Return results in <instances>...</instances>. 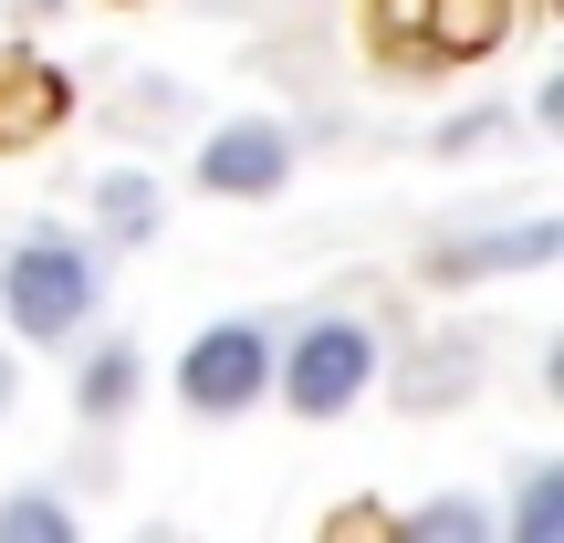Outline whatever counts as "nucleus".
<instances>
[{
	"label": "nucleus",
	"instance_id": "nucleus-1",
	"mask_svg": "<svg viewBox=\"0 0 564 543\" xmlns=\"http://www.w3.org/2000/svg\"><path fill=\"white\" fill-rule=\"evenodd\" d=\"M366 21H377L387 63H398V53H419V63H481V53H502L512 0H366Z\"/></svg>",
	"mask_w": 564,
	"mask_h": 543
},
{
	"label": "nucleus",
	"instance_id": "nucleus-2",
	"mask_svg": "<svg viewBox=\"0 0 564 543\" xmlns=\"http://www.w3.org/2000/svg\"><path fill=\"white\" fill-rule=\"evenodd\" d=\"M0 303H11L21 335L53 345L63 324H84V303H95V262H84L74 241H53V230H42V241H21V262L0 272Z\"/></svg>",
	"mask_w": 564,
	"mask_h": 543
},
{
	"label": "nucleus",
	"instance_id": "nucleus-3",
	"mask_svg": "<svg viewBox=\"0 0 564 543\" xmlns=\"http://www.w3.org/2000/svg\"><path fill=\"white\" fill-rule=\"evenodd\" d=\"M366 377H377L366 324H314V335L293 345V366H282V398H293L303 419H345V408L366 398Z\"/></svg>",
	"mask_w": 564,
	"mask_h": 543
},
{
	"label": "nucleus",
	"instance_id": "nucleus-4",
	"mask_svg": "<svg viewBox=\"0 0 564 543\" xmlns=\"http://www.w3.org/2000/svg\"><path fill=\"white\" fill-rule=\"evenodd\" d=\"M178 387H188V408H199V419H230V408H251V398L272 387V345H262V324H209V335L188 345Z\"/></svg>",
	"mask_w": 564,
	"mask_h": 543
},
{
	"label": "nucleus",
	"instance_id": "nucleus-5",
	"mask_svg": "<svg viewBox=\"0 0 564 543\" xmlns=\"http://www.w3.org/2000/svg\"><path fill=\"white\" fill-rule=\"evenodd\" d=\"M282 167H293V146L272 126H230V137L199 146V188H220V199H272Z\"/></svg>",
	"mask_w": 564,
	"mask_h": 543
},
{
	"label": "nucleus",
	"instance_id": "nucleus-6",
	"mask_svg": "<svg viewBox=\"0 0 564 543\" xmlns=\"http://www.w3.org/2000/svg\"><path fill=\"white\" fill-rule=\"evenodd\" d=\"M63 116H74V84H63L42 53H11V63H0V146H32L42 126H63Z\"/></svg>",
	"mask_w": 564,
	"mask_h": 543
},
{
	"label": "nucleus",
	"instance_id": "nucleus-7",
	"mask_svg": "<svg viewBox=\"0 0 564 543\" xmlns=\"http://www.w3.org/2000/svg\"><path fill=\"white\" fill-rule=\"evenodd\" d=\"M554 251H564V220H523V230H491V241L440 251V272H523V262H554Z\"/></svg>",
	"mask_w": 564,
	"mask_h": 543
},
{
	"label": "nucleus",
	"instance_id": "nucleus-8",
	"mask_svg": "<svg viewBox=\"0 0 564 543\" xmlns=\"http://www.w3.org/2000/svg\"><path fill=\"white\" fill-rule=\"evenodd\" d=\"M554 533H564V470H554V460H533L523 512H512V543H554Z\"/></svg>",
	"mask_w": 564,
	"mask_h": 543
},
{
	"label": "nucleus",
	"instance_id": "nucleus-9",
	"mask_svg": "<svg viewBox=\"0 0 564 543\" xmlns=\"http://www.w3.org/2000/svg\"><path fill=\"white\" fill-rule=\"evenodd\" d=\"M0 543H74V512L21 491V502H0Z\"/></svg>",
	"mask_w": 564,
	"mask_h": 543
},
{
	"label": "nucleus",
	"instance_id": "nucleus-10",
	"mask_svg": "<svg viewBox=\"0 0 564 543\" xmlns=\"http://www.w3.org/2000/svg\"><path fill=\"white\" fill-rule=\"evenodd\" d=\"M105 230H116V241H147V230H158V188L147 178H105Z\"/></svg>",
	"mask_w": 564,
	"mask_h": 543
},
{
	"label": "nucleus",
	"instance_id": "nucleus-11",
	"mask_svg": "<svg viewBox=\"0 0 564 543\" xmlns=\"http://www.w3.org/2000/svg\"><path fill=\"white\" fill-rule=\"evenodd\" d=\"M126 387H137V356H116V345H105V356L84 366V419H116Z\"/></svg>",
	"mask_w": 564,
	"mask_h": 543
},
{
	"label": "nucleus",
	"instance_id": "nucleus-12",
	"mask_svg": "<svg viewBox=\"0 0 564 543\" xmlns=\"http://www.w3.org/2000/svg\"><path fill=\"white\" fill-rule=\"evenodd\" d=\"M408 533L419 543H481L491 523H481V502H429V512H408Z\"/></svg>",
	"mask_w": 564,
	"mask_h": 543
},
{
	"label": "nucleus",
	"instance_id": "nucleus-13",
	"mask_svg": "<svg viewBox=\"0 0 564 543\" xmlns=\"http://www.w3.org/2000/svg\"><path fill=\"white\" fill-rule=\"evenodd\" d=\"M0 408H11V366H0Z\"/></svg>",
	"mask_w": 564,
	"mask_h": 543
}]
</instances>
